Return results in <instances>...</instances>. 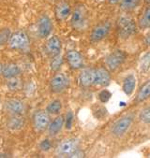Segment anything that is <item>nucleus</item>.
Returning a JSON list of instances; mask_svg holds the SVG:
<instances>
[{
    "label": "nucleus",
    "mask_w": 150,
    "mask_h": 158,
    "mask_svg": "<svg viewBox=\"0 0 150 158\" xmlns=\"http://www.w3.org/2000/svg\"><path fill=\"white\" fill-rule=\"evenodd\" d=\"M150 68V52H147L141 60V69L144 72H146Z\"/></svg>",
    "instance_id": "nucleus-29"
},
{
    "label": "nucleus",
    "mask_w": 150,
    "mask_h": 158,
    "mask_svg": "<svg viewBox=\"0 0 150 158\" xmlns=\"http://www.w3.org/2000/svg\"><path fill=\"white\" fill-rule=\"evenodd\" d=\"M6 85H7L8 90L11 92H13V93L19 92V91L23 90V88H24V82H23L22 79L20 78V76L14 77L11 79H8Z\"/></svg>",
    "instance_id": "nucleus-21"
},
{
    "label": "nucleus",
    "mask_w": 150,
    "mask_h": 158,
    "mask_svg": "<svg viewBox=\"0 0 150 158\" xmlns=\"http://www.w3.org/2000/svg\"><path fill=\"white\" fill-rule=\"evenodd\" d=\"M118 27H119V35L123 39L129 38L136 30V24L134 20L128 17H123L119 20Z\"/></svg>",
    "instance_id": "nucleus-9"
},
{
    "label": "nucleus",
    "mask_w": 150,
    "mask_h": 158,
    "mask_svg": "<svg viewBox=\"0 0 150 158\" xmlns=\"http://www.w3.org/2000/svg\"><path fill=\"white\" fill-rule=\"evenodd\" d=\"M45 110L50 115H58L62 110V102L59 99H54L46 106Z\"/></svg>",
    "instance_id": "nucleus-24"
},
{
    "label": "nucleus",
    "mask_w": 150,
    "mask_h": 158,
    "mask_svg": "<svg viewBox=\"0 0 150 158\" xmlns=\"http://www.w3.org/2000/svg\"><path fill=\"white\" fill-rule=\"evenodd\" d=\"M95 69H84L79 76V82L83 87H90L94 85Z\"/></svg>",
    "instance_id": "nucleus-18"
},
{
    "label": "nucleus",
    "mask_w": 150,
    "mask_h": 158,
    "mask_svg": "<svg viewBox=\"0 0 150 158\" xmlns=\"http://www.w3.org/2000/svg\"><path fill=\"white\" fill-rule=\"evenodd\" d=\"M142 2L143 0H121L119 3V7L122 11L130 12L140 7Z\"/></svg>",
    "instance_id": "nucleus-20"
},
{
    "label": "nucleus",
    "mask_w": 150,
    "mask_h": 158,
    "mask_svg": "<svg viewBox=\"0 0 150 158\" xmlns=\"http://www.w3.org/2000/svg\"><path fill=\"white\" fill-rule=\"evenodd\" d=\"M73 119H74L73 112L71 110H69L65 116V127H66V129H68V130L71 129L72 124H73Z\"/></svg>",
    "instance_id": "nucleus-31"
},
{
    "label": "nucleus",
    "mask_w": 150,
    "mask_h": 158,
    "mask_svg": "<svg viewBox=\"0 0 150 158\" xmlns=\"http://www.w3.org/2000/svg\"><path fill=\"white\" fill-rule=\"evenodd\" d=\"M51 123L50 114L46 110H37L33 115V125L38 132H43L48 129Z\"/></svg>",
    "instance_id": "nucleus-7"
},
{
    "label": "nucleus",
    "mask_w": 150,
    "mask_h": 158,
    "mask_svg": "<svg viewBox=\"0 0 150 158\" xmlns=\"http://www.w3.org/2000/svg\"><path fill=\"white\" fill-rule=\"evenodd\" d=\"M79 144L80 142L77 139H67L57 145L55 149V154L58 157H69L71 152L79 148Z\"/></svg>",
    "instance_id": "nucleus-5"
},
{
    "label": "nucleus",
    "mask_w": 150,
    "mask_h": 158,
    "mask_svg": "<svg viewBox=\"0 0 150 158\" xmlns=\"http://www.w3.org/2000/svg\"><path fill=\"white\" fill-rule=\"evenodd\" d=\"M70 85V80L64 73L57 72L50 80V90L54 94H60L64 92Z\"/></svg>",
    "instance_id": "nucleus-4"
},
{
    "label": "nucleus",
    "mask_w": 150,
    "mask_h": 158,
    "mask_svg": "<svg viewBox=\"0 0 150 158\" xmlns=\"http://www.w3.org/2000/svg\"><path fill=\"white\" fill-rule=\"evenodd\" d=\"M9 47L15 51L26 50L30 45V39L27 33L24 30H18L13 32L8 42Z\"/></svg>",
    "instance_id": "nucleus-2"
},
{
    "label": "nucleus",
    "mask_w": 150,
    "mask_h": 158,
    "mask_svg": "<svg viewBox=\"0 0 150 158\" xmlns=\"http://www.w3.org/2000/svg\"><path fill=\"white\" fill-rule=\"evenodd\" d=\"M111 98H112V94H111V92L110 91H108V90H102V91H101L100 92V94H99V99H100V101L101 102V103H107L110 99H111Z\"/></svg>",
    "instance_id": "nucleus-30"
},
{
    "label": "nucleus",
    "mask_w": 150,
    "mask_h": 158,
    "mask_svg": "<svg viewBox=\"0 0 150 158\" xmlns=\"http://www.w3.org/2000/svg\"><path fill=\"white\" fill-rule=\"evenodd\" d=\"M65 125V117L63 115H56V117L51 121L48 126V133L50 136H56Z\"/></svg>",
    "instance_id": "nucleus-17"
},
{
    "label": "nucleus",
    "mask_w": 150,
    "mask_h": 158,
    "mask_svg": "<svg viewBox=\"0 0 150 158\" xmlns=\"http://www.w3.org/2000/svg\"><path fill=\"white\" fill-rule=\"evenodd\" d=\"M150 98V80L142 85L135 97V103H141Z\"/></svg>",
    "instance_id": "nucleus-19"
},
{
    "label": "nucleus",
    "mask_w": 150,
    "mask_h": 158,
    "mask_svg": "<svg viewBox=\"0 0 150 158\" xmlns=\"http://www.w3.org/2000/svg\"><path fill=\"white\" fill-rule=\"evenodd\" d=\"M139 119L142 123H145V124H150V106L144 108L140 115H139Z\"/></svg>",
    "instance_id": "nucleus-28"
},
{
    "label": "nucleus",
    "mask_w": 150,
    "mask_h": 158,
    "mask_svg": "<svg viewBox=\"0 0 150 158\" xmlns=\"http://www.w3.org/2000/svg\"><path fill=\"white\" fill-rule=\"evenodd\" d=\"M22 74V69L19 65L15 63H8V64L3 65L2 69V76L8 80L14 77H19Z\"/></svg>",
    "instance_id": "nucleus-16"
},
{
    "label": "nucleus",
    "mask_w": 150,
    "mask_h": 158,
    "mask_svg": "<svg viewBox=\"0 0 150 158\" xmlns=\"http://www.w3.org/2000/svg\"><path fill=\"white\" fill-rule=\"evenodd\" d=\"M54 15L59 22L66 21L71 15V6L67 0H61L55 5Z\"/></svg>",
    "instance_id": "nucleus-11"
},
{
    "label": "nucleus",
    "mask_w": 150,
    "mask_h": 158,
    "mask_svg": "<svg viewBox=\"0 0 150 158\" xmlns=\"http://www.w3.org/2000/svg\"><path fill=\"white\" fill-rule=\"evenodd\" d=\"M69 157H71V158H83V157H85V152L83 150L78 148L73 152H71L69 155Z\"/></svg>",
    "instance_id": "nucleus-33"
},
{
    "label": "nucleus",
    "mask_w": 150,
    "mask_h": 158,
    "mask_svg": "<svg viewBox=\"0 0 150 158\" xmlns=\"http://www.w3.org/2000/svg\"><path fill=\"white\" fill-rule=\"evenodd\" d=\"M144 42H145L146 45L150 46V33H148V34L146 35V37H145V39H144Z\"/></svg>",
    "instance_id": "nucleus-35"
},
{
    "label": "nucleus",
    "mask_w": 150,
    "mask_h": 158,
    "mask_svg": "<svg viewBox=\"0 0 150 158\" xmlns=\"http://www.w3.org/2000/svg\"><path fill=\"white\" fill-rule=\"evenodd\" d=\"M52 147H53V144L49 139H44L40 143V149L42 152H49L52 149Z\"/></svg>",
    "instance_id": "nucleus-32"
},
{
    "label": "nucleus",
    "mask_w": 150,
    "mask_h": 158,
    "mask_svg": "<svg viewBox=\"0 0 150 158\" xmlns=\"http://www.w3.org/2000/svg\"><path fill=\"white\" fill-rule=\"evenodd\" d=\"M63 62H64V59H63V56H61L60 54L56 55V56H54L51 63H50V68H51V70L55 72L57 71L60 68L62 67L63 65Z\"/></svg>",
    "instance_id": "nucleus-26"
},
{
    "label": "nucleus",
    "mask_w": 150,
    "mask_h": 158,
    "mask_svg": "<svg viewBox=\"0 0 150 158\" xmlns=\"http://www.w3.org/2000/svg\"><path fill=\"white\" fill-rule=\"evenodd\" d=\"M71 24L73 29L83 31L88 24V11L84 5L78 4L71 12Z\"/></svg>",
    "instance_id": "nucleus-1"
},
{
    "label": "nucleus",
    "mask_w": 150,
    "mask_h": 158,
    "mask_svg": "<svg viewBox=\"0 0 150 158\" xmlns=\"http://www.w3.org/2000/svg\"><path fill=\"white\" fill-rule=\"evenodd\" d=\"M121 0H107V3L110 4V5H116V4H119Z\"/></svg>",
    "instance_id": "nucleus-34"
},
{
    "label": "nucleus",
    "mask_w": 150,
    "mask_h": 158,
    "mask_svg": "<svg viewBox=\"0 0 150 158\" xmlns=\"http://www.w3.org/2000/svg\"><path fill=\"white\" fill-rule=\"evenodd\" d=\"M11 34V30L9 27H4L0 29V46L8 44Z\"/></svg>",
    "instance_id": "nucleus-27"
},
{
    "label": "nucleus",
    "mask_w": 150,
    "mask_h": 158,
    "mask_svg": "<svg viewBox=\"0 0 150 158\" xmlns=\"http://www.w3.org/2000/svg\"><path fill=\"white\" fill-rule=\"evenodd\" d=\"M139 26L142 29L150 27V5H147V7L143 11V14L139 19Z\"/></svg>",
    "instance_id": "nucleus-25"
},
{
    "label": "nucleus",
    "mask_w": 150,
    "mask_h": 158,
    "mask_svg": "<svg viewBox=\"0 0 150 158\" xmlns=\"http://www.w3.org/2000/svg\"><path fill=\"white\" fill-rule=\"evenodd\" d=\"M146 5H150V0H143Z\"/></svg>",
    "instance_id": "nucleus-37"
},
{
    "label": "nucleus",
    "mask_w": 150,
    "mask_h": 158,
    "mask_svg": "<svg viewBox=\"0 0 150 158\" xmlns=\"http://www.w3.org/2000/svg\"><path fill=\"white\" fill-rule=\"evenodd\" d=\"M5 108L12 115H23L25 110L24 103L18 98H10L5 102Z\"/></svg>",
    "instance_id": "nucleus-14"
},
{
    "label": "nucleus",
    "mask_w": 150,
    "mask_h": 158,
    "mask_svg": "<svg viewBox=\"0 0 150 158\" xmlns=\"http://www.w3.org/2000/svg\"><path fill=\"white\" fill-rule=\"evenodd\" d=\"M2 69H3V65L0 63V77L2 76Z\"/></svg>",
    "instance_id": "nucleus-36"
},
{
    "label": "nucleus",
    "mask_w": 150,
    "mask_h": 158,
    "mask_svg": "<svg viewBox=\"0 0 150 158\" xmlns=\"http://www.w3.org/2000/svg\"><path fill=\"white\" fill-rule=\"evenodd\" d=\"M66 60L68 65L72 69H80L84 67L83 55L76 50H70L66 53Z\"/></svg>",
    "instance_id": "nucleus-13"
},
{
    "label": "nucleus",
    "mask_w": 150,
    "mask_h": 158,
    "mask_svg": "<svg viewBox=\"0 0 150 158\" xmlns=\"http://www.w3.org/2000/svg\"><path fill=\"white\" fill-rule=\"evenodd\" d=\"M54 28L52 19L47 14H42L40 16L38 21V35L41 39L44 40L50 37Z\"/></svg>",
    "instance_id": "nucleus-6"
},
{
    "label": "nucleus",
    "mask_w": 150,
    "mask_h": 158,
    "mask_svg": "<svg viewBox=\"0 0 150 158\" xmlns=\"http://www.w3.org/2000/svg\"><path fill=\"white\" fill-rule=\"evenodd\" d=\"M24 126V120L21 117V115H12L8 121H7V127L10 130H20Z\"/></svg>",
    "instance_id": "nucleus-22"
},
{
    "label": "nucleus",
    "mask_w": 150,
    "mask_h": 158,
    "mask_svg": "<svg viewBox=\"0 0 150 158\" xmlns=\"http://www.w3.org/2000/svg\"><path fill=\"white\" fill-rule=\"evenodd\" d=\"M111 82V75L105 68L95 69L94 75V85L106 87Z\"/></svg>",
    "instance_id": "nucleus-15"
},
{
    "label": "nucleus",
    "mask_w": 150,
    "mask_h": 158,
    "mask_svg": "<svg viewBox=\"0 0 150 158\" xmlns=\"http://www.w3.org/2000/svg\"><path fill=\"white\" fill-rule=\"evenodd\" d=\"M136 86V80L132 74L128 75L123 82V91L127 96H131Z\"/></svg>",
    "instance_id": "nucleus-23"
},
{
    "label": "nucleus",
    "mask_w": 150,
    "mask_h": 158,
    "mask_svg": "<svg viewBox=\"0 0 150 158\" xmlns=\"http://www.w3.org/2000/svg\"><path fill=\"white\" fill-rule=\"evenodd\" d=\"M0 157H8V155H7V154H4V153H3V154H0Z\"/></svg>",
    "instance_id": "nucleus-38"
},
{
    "label": "nucleus",
    "mask_w": 150,
    "mask_h": 158,
    "mask_svg": "<svg viewBox=\"0 0 150 158\" xmlns=\"http://www.w3.org/2000/svg\"><path fill=\"white\" fill-rule=\"evenodd\" d=\"M44 49H45V52L51 57H54V56L60 54L61 50H62L61 40L59 39V37H57L55 35L50 37L45 43Z\"/></svg>",
    "instance_id": "nucleus-12"
},
{
    "label": "nucleus",
    "mask_w": 150,
    "mask_h": 158,
    "mask_svg": "<svg viewBox=\"0 0 150 158\" xmlns=\"http://www.w3.org/2000/svg\"><path fill=\"white\" fill-rule=\"evenodd\" d=\"M134 116L131 114H128L126 116H123L122 118H120L118 121H116L111 128V133L113 136L119 138L125 135L128 130L130 129L131 123H133Z\"/></svg>",
    "instance_id": "nucleus-3"
},
{
    "label": "nucleus",
    "mask_w": 150,
    "mask_h": 158,
    "mask_svg": "<svg viewBox=\"0 0 150 158\" xmlns=\"http://www.w3.org/2000/svg\"><path fill=\"white\" fill-rule=\"evenodd\" d=\"M111 30V23L109 22H104L99 23L94 27L91 34H90V40L92 42H99L106 38Z\"/></svg>",
    "instance_id": "nucleus-10"
},
{
    "label": "nucleus",
    "mask_w": 150,
    "mask_h": 158,
    "mask_svg": "<svg viewBox=\"0 0 150 158\" xmlns=\"http://www.w3.org/2000/svg\"><path fill=\"white\" fill-rule=\"evenodd\" d=\"M126 59V54L124 52L116 50L111 52L105 59V65L107 69L111 71L115 70L121 66Z\"/></svg>",
    "instance_id": "nucleus-8"
}]
</instances>
